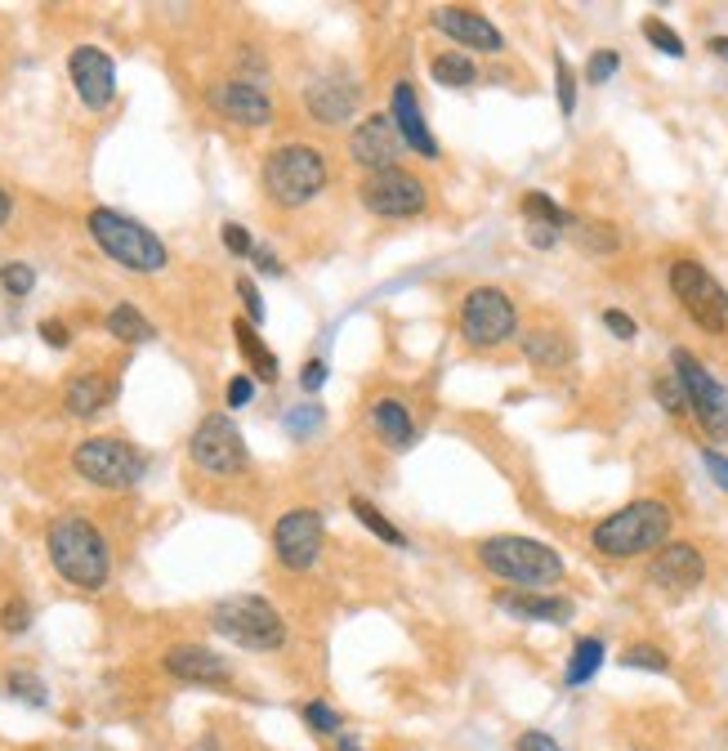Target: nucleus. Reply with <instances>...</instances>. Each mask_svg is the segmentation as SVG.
Returning a JSON list of instances; mask_svg holds the SVG:
<instances>
[{
	"label": "nucleus",
	"mask_w": 728,
	"mask_h": 751,
	"mask_svg": "<svg viewBox=\"0 0 728 751\" xmlns=\"http://www.w3.org/2000/svg\"><path fill=\"white\" fill-rule=\"evenodd\" d=\"M45 551L54 573L76 591H103L112 577V551L107 536L85 514H59L45 528Z\"/></svg>",
	"instance_id": "f257e3e1"
},
{
	"label": "nucleus",
	"mask_w": 728,
	"mask_h": 751,
	"mask_svg": "<svg viewBox=\"0 0 728 751\" xmlns=\"http://www.w3.org/2000/svg\"><path fill=\"white\" fill-rule=\"evenodd\" d=\"M670 505L666 501H631L622 510H613L609 519H599L590 528V546L603 555V560H635V555H648V551H662L666 536H670Z\"/></svg>",
	"instance_id": "f03ea898"
},
{
	"label": "nucleus",
	"mask_w": 728,
	"mask_h": 751,
	"mask_svg": "<svg viewBox=\"0 0 728 751\" xmlns=\"http://www.w3.org/2000/svg\"><path fill=\"white\" fill-rule=\"evenodd\" d=\"M85 229H90L94 247H98L107 260H116L121 269H131V273H162L166 260H170L166 242H162L148 225H139L135 215H126V210L94 206L90 220H85Z\"/></svg>",
	"instance_id": "7ed1b4c3"
},
{
	"label": "nucleus",
	"mask_w": 728,
	"mask_h": 751,
	"mask_svg": "<svg viewBox=\"0 0 728 751\" xmlns=\"http://www.w3.org/2000/svg\"><path fill=\"white\" fill-rule=\"evenodd\" d=\"M210 630L223 635L237 649L278 654L287 644V617L264 595H228L210 604Z\"/></svg>",
	"instance_id": "20e7f679"
},
{
	"label": "nucleus",
	"mask_w": 728,
	"mask_h": 751,
	"mask_svg": "<svg viewBox=\"0 0 728 751\" xmlns=\"http://www.w3.org/2000/svg\"><path fill=\"white\" fill-rule=\"evenodd\" d=\"M478 564L497 573L501 582H514V586H554L563 577V555L545 542H532V536H488L478 542Z\"/></svg>",
	"instance_id": "39448f33"
},
{
	"label": "nucleus",
	"mask_w": 728,
	"mask_h": 751,
	"mask_svg": "<svg viewBox=\"0 0 728 751\" xmlns=\"http://www.w3.org/2000/svg\"><path fill=\"white\" fill-rule=\"evenodd\" d=\"M331 170H326V157L309 144H282L264 157V192L273 206L282 210H300L309 206L322 188H326Z\"/></svg>",
	"instance_id": "423d86ee"
},
{
	"label": "nucleus",
	"mask_w": 728,
	"mask_h": 751,
	"mask_svg": "<svg viewBox=\"0 0 728 751\" xmlns=\"http://www.w3.org/2000/svg\"><path fill=\"white\" fill-rule=\"evenodd\" d=\"M72 470L94 483V488H107V492H121V488H135L148 470L144 452L126 439H112V435H94V439H81L72 448Z\"/></svg>",
	"instance_id": "0eeeda50"
},
{
	"label": "nucleus",
	"mask_w": 728,
	"mask_h": 751,
	"mask_svg": "<svg viewBox=\"0 0 728 751\" xmlns=\"http://www.w3.org/2000/svg\"><path fill=\"white\" fill-rule=\"evenodd\" d=\"M519 332V309L501 286H474L460 300V336L474 350H492Z\"/></svg>",
	"instance_id": "6e6552de"
},
{
	"label": "nucleus",
	"mask_w": 728,
	"mask_h": 751,
	"mask_svg": "<svg viewBox=\"0 0 728 751\" xmlns=\"http://www.w3.org/2000/svg\"><path fill=\"white\" fill-rule=\"evenodd\" d=\"M670 291L684 304V313L697 322L701 332L719 336L728 327V291L715 282V273L697 260H675L670 264Z\"/></svg>",
	"instance_id": "1a4fd4ad"
},
{
	"label": "nucleus",
	"mask_w": 728,
	"mask_h": 751,
	"mask_svg": "<svg viewBox=\"0 0 728 751\" xmlns=\"http://www.w3.org/2000/svg\"><path fill=\"white\" fill-rule=\"evenodd\" d=\"M670 372H675V380L684 385L688 416L706 429L710 439H728V394H724V385H719L688 350H670Z\"/></svg>",
	"instance_id": "9d476101"
},
{
	"label": "nucleus",
	"mask_w": 728,
	"mask_h": 751,
	"mask_svg": "<svg viewBox=\"0 0 728 751\" xmlns=\"http://www.w3.org/2000/svg\"><path fill=\"white\" fill-rule=\"evenodd\" d=\"M188 457L193 466H201L206 474H237L251 466V452H247V439L241 429L232 425L228 411H210L188 439Z\"/></svg>",
	"instance_id": "9b49d317"
},
{
	"label": "nucleus",
	"mask_w": 728,
	"mask_h": 751,
	"mask_svg": "<svg viewBox=\"0 0 728 751\" xmlns=\"http://www.w3.org/2000/svg\"><path fill=\"white\" fill-rule=\"evenodd\" d=\"M357 197L372 215H381V220H416V215L429 206V188L412 170H398V166L372 170L367 179H362Z\"/></svg>",
	"instance_id": "f8f14e48"
},
{
	"label": "nucleus",
	"mask_w": 728,
	"mask_h": 751,
	"mask_svg": "<svg viewBox=\"0 0 728 751\" xmlns=\"http://www.w3.org/2000/svg\"><path fill=\"white\" fill-rule=\"evenodd\" d=\"M326 542V519L313 505H295L273 523V555L287 573H309Z\"/></svg>",
	"instance_id": "ddd939ff"
},
{
	"label": "nucleus",
	"mask_w": 728,
	"mask_h": 751,
	"mask_svg": "<svg viewBox=\"0 0 728 751\" xmlns=\"http://www.w3.org/2000/svg\"><path fill=\"white\" fill-rule=\"evenodd\" d=\"M206 103L223 122L247 126V131H260L273 122V98L256 81H215V85H206Z\"/></svg>",
	"instance_id": "4468645a"
},
{
	"label": "nucleus",
	"mask_w": 728,
	"mask_h": 751,
	"mask_svg": "<svg viewBox=\"0 0 728 751\" xmlns=\"http://www.w3.org/2000/svg\"><path fill=\"white\" fill-rule=\"evenodd\" d=\"M67 72H72V85H76V94H81V103L90 107V113L112 107V98H116V63H112L107 50L76 45L67 54Z\"/></svg>",
	"instance_id": "2eb2a0df"
},
{
	"label": "nucleus",
	"mask_w": 728,
	"mask_h": 751,
	"mask_svg": "<svg viewBox=\"0 0 728 751\" xmlns=\"http://www.w3.org/2000/svg\"><path fill=\"white\" fill-rule=\"evenodd\" d=\"M398 153H403V135H398V126H394V117L389 113H376V117H367L362 126H353V135H349V157L362 166V170H389L394 161H398Z\"/></svg>",
	"instance_id": "dca6fc26"
},
{
	"label": "nucleus",
	"mask_w": 728,
	"mask_h": 751,
	"mask_svg": "<svg viewBox=\"0 0 728 751\" xmlns=\"http://www.w3.org/2000/svg\"><path fill=\"white\" fill-rule=\"evenodd\" d=\"M701 577H706V560H701V551L688 546V542H666V546L657 551L653 569H648V582H653L657 591H666V595H688V591L701 586Z\"/></svg>",
	"instance_id": "f3484780"
},
{
	"label": "nucleus",
	"mask_w": 728,
	"mask_h": 751,
	"mask_svg": "<svg viewBox=\"0 0 728 751\" xmlns=\"http://www.w3.org/2000/svg\"><path fill=\"white\" fill-rule=\"evenodd\" d=\"M304 103H309V113H313L322 126H340V122H349V117L357 113L362 90H357V81H353L349 72H322L318 81H309Z\"/></svg>",
	"instance_id": "a211bd4d"
},
{
	"label": "nucleus",
	"mask_w": 728,
	"mask_h": 751,
	"mask_svg": "<svg viewBox=\"0 0 728 751\" xmlns=\"http://www.w3.org/2000/svg\"><path fill=\"white\" fill-rule=\"evenodd\" d=\"M434 28H438L451 45H469V50H482V54H501V50H506L501 28H497L488 14L469 10V6H447V10H438V14H434Z\"/></svg>",
	"instance_id": "6ab92c4d"
},
{
	"label": "nucleus",
	"mask_w": 728,
	"mask_h": 751,
	"mask_svg": "<svg viewBox=\"0 0 728 751\" xmlns=\"http://www.w3.org/2000/svg\"><path fill=\"white\" fill-rule=\"evenodd\" d=\"M162 671L184 685H228L232 680L228 663L215 649H206V644H170L162 654Z\"/></svg>",
	"instance_id": "aec40b11"
},
{
	"label": "nucleus",
	"mask_w": 728,
	"mask_h": 751,
	"mask_svg": "<svg viewBox=\"0 0 728 751\" xmlns=\"http://www.w3.org/2000/svg\"><path fill=\"white\" fill-rule=\"evenodd\" d=\"M389 117H394V126H398V135H403V144L407 148H416L420 157H438V139L429 135V126H425V113H420V103H416V90H412V81H398L394 85V107H389Z\"/></svg>",
	"instance_id": "412c9836"
},
{
	"label": "nucleus",
	"mask_w": 728,
	"mask_h": 751,
	"mask_svg": "<svg viewBox=\"0 0 728 751\" xmlns=\"http://www.w3.org/2000/svg\"><path fill=\"white\" fill-rule=\"evenodd\" d=\"M497 604H501V613H510V617L550 622V626H563V622H572V613H576L572 599H563V595H541V591H501Z\"/></svg>",
	"instance_id": "4be33fe9"
},
{
	"label": "nucleus",
	"mask_w": 728,
	"mask_h": 751,
	"mask_svg": "<svg viewBox=\"0 0 728 751\" xmlns=\"http://www.w3.org/2000/svg\"><path fill=\"white\" fill-rule=\"evenodd\" d=\"M112 398H116V380L103 376V372H76V376L67 380V389H63V407H67L76 420L98 416Z\"/></svg>",
	"instance_id": "5701e85b"
},
{
	"label": "nucleus",
	"mask_w": 728,
	"mask_h": 751,
	"mask_svg": "<svg viewBox=\"0 0 728 751\" xmlns=\"http://www.w3.org/2000/svg\"><path fill=\"white\" fill-rule=\"evenodd\" d=\"M372 425H376V435H381L394 452H407V448L416 444V420H412L407 403H398V398L372 403Z\"/></svg>",
	"instance_id": "b1692460"
},
{
	"label": "nucleus",
	"mask_w": 728,
	"mask_h": 751,
	"mask_svg": "<svg viewBox=\"0 0 728 751\" xmlns=\"http://www.w3.org/2000/svg\"><path fill=\"white\" fill-rule=\"evenodd\" d=\"M232 336H237V350H241V358H247V367H251V376L256 380H264V385H273L278 376H282V367H278V354L260 341V332L251 327L247 317H237L232 322Z\"/></svg>",
	"instance_id": "393cba45"
},
{
	"label": "nucleus",
	"mask_w": 728,
	"mask_h": 751,
	"mask_svg": "<svg viewBox=\"0 0 728 751\" xmlns=\"http://www.w3.org/2000/svg\"><path fill=\"white\" fill-rule=\"evenodd\" d=\"M103 327H107L116 341H126V345H148V341H157V327L139 313V304H131V300L112 304L107 317H103Z\"/></svg>",
	"instance_id": "a878e982"
},
{
	"label": "nucleus",
	"mask_w": 728,
	"mask_h": 751,
	"mask_svg": "<svg viewBox=\"0 0 728 751\" xmlns=\"http://www.w3.org/2000/svg\"><path fill=\"white\" fill-rule=\"evenodd\" d=\"M523 354H528V363H532V367L554 372V367H568L572 345H568L559 332H528V336H523Z\"/></svg>",
	"instance_id": "bb28decb"
},
{
	"label": "nucleus",
	"mask_w": 728,
	"mask_h": 751,
	"mask_svg": "<svg viewBox=\"0 0 728 751\" xmlns=\"http://www.w3.org/2000/svg\"><path fill=\"white\" fill-rule=\"evenodd\" d=\"M599 667H603V639L585 635V639H576V649H572V658H568V671H563V680L576 689V685L594 680V671H599Z\"/></svg>",
	"instance_id": "cd10ccee"
},
{
	"label": "nucleus",
	"mask_w": 728,
	"mask_h": 751,
	"mask_svg": "<svg viewBox=\"0 0 728 751\" xmlns=\"http://www.w3.org/2000/svg\"><path fill=\"white\" fill-rule=\"evenodd\" d=\"M349 510H353V514L362 519V528H367L372 536H381V542H385V546H407V536H403V528H394V523H389V519L381 514V505H372L367 497H353V501H349Z\"/></svg>",
	"instance_id": "c85d7f7f"
},
{
	"label": "nucleus",
	"mask_w": 728,
	"mask_h": 751,
	"mask_svg": "<svg viewBox=\"0 0 728 751\" xmlns=\"http://www.w3.org/2000/svg\"><path fill=\"white\" fill-rule=\"evenodd\" d=\"M429 76H434L438 85L465 90V85H474V81H478V67H474L465 54H434V63H429Z\"/></svg>",
	"instance_id": "c756f323"
},
{
	"label": "nucleus",
	"mask_w": 728,
	"mask_h": 751,
	"mask_svg": "<svg viewBox=\"0 0 728 751\" xmlns=\"http://www.w3.org/2000/svg\"><path fill=\"white\" fill-rule=\"evenodd\" d=\"M523 215H528L532 225H541V229H568L572 225V215L554 197H545V192H523Z\"/></svg>",
	"instance_id": "7c9ffc66"
},
{
	"label": "nucleus",
	"mask_w": 728,
	"mask_h": 751,
	"mask_svg": "<svg viewBox=\"0 0 728 751\" xmlns=\"http://www.w3.org/2000/svg\"><path fill=\"white\" fill-rule=\"evenodd\" d=\"M622 667H635V671L666 676V671H670V658L657 649V644H631V649L622 654Z\"/></svg>",
	"instance_id": "2f4dec72"
},
{
	"label": "nucleus",
	"mask_w": 728,
	"mask_h": 751,
	"mask_svg": "<svg viewBox=\"0 0 728 751\" xmlns=\"http://www.w3.org/2000/svg\"><path fill=\"white\" fill-rule=\"evenodd\" d=\"M0 286H6V295L23 300V295H32V286H37V269L23 264V260H6V264H0Z\"/></svg>",
	"instance_id": "473e14b6"
},
{
	"label": "nucleus",
	"mask_w": 728,
	"mask_h": 751,
	"mask_svg": "<svg viewBox=\"0 0 728 751\" xmlns=\"http://www.w3.org/2000/svg\"><path fill=\"white\" fill-rule=\"evenodd\" d=\"M576 242H581L590 255H613V251L622 247V233H617L613 225H581Z\"/></svg>",
	"instance_id": "72a5a7b5"
},
{
	"label": "nucleus",
	"mask_w": 728,
	"mask_h": 751,
	"mask_svg": "<svg viewBox=\"0 0 728 751\" xmlns=\"http://www.w3.org/2000/svg\"><path fill=\"white\" fill-rule=\"evenodd\" d=\"M644 41H648L653 50L670 54V59H684V41H679V32H675V28H666L662 19H644Z\"/></svg>",
	"instance_id": "f704fd0d"
},
{
	"label": "nucleus",
	"mask_w": 728,
	"mask_h": 751,
	"mask_svg": "<svg viewBox=\"0 0 728 751\" xmlns=\"http://www.w3.org/2000/svg\"><path fill=\"white\" fill-rule=\"evenodd\" d=\"M6 693H10V698H23V702H32V707H45V698H50L45 685H41L32 671H10V676H6Z\"/></svg>",
	"instance_id": "c9c22d12"
},
{
	"label": "nucleus",
	"mask_w": 728,
	"mask_h": 751,
	"mask_svg": "<svg viewBox=\"0 0 728 751\" xmlns=\"http://www.w3.org/2000/svg\"><path fill=\"white\" fill-rule=\"evenodd\" d=\"M304 724H309L313 733H322V738H340V733H344L340 711H331L326 702H309V707H304Z\"/></svg>",
	"instance_id": "e433bc0d"
},
{
	"label": "nucleus",
	"mask_w": 728,
	"mask_h": 751,
	"mask_svg": "<svg viewBox=\"0 0 728 751\" xmlns=\"http://www.w3.org/2000/svg\"><path fill=\"white\" fill-rule=\"evenodd\" d=\"M554 94H559L563 117H572V113H576V76H572V67H568L563 54H554Z\"/></svg>",
	"instance_id": "4c0bfd02"
},
{
	"label": "nucleus",
	"mask_w": 728,
	"mask_h": 751,
	"mask_svg": "<svg viewBox=\"0 0 728 751\" xmlns=\"http://www.w3.org/2000/svg\"><path fill=\"white\" fill-rule=\"evenodd\" d=\"M653 398H657V403H662L670 416H684V411H688V398H684V385L675 380V372L653 380Z\"/></svg>",
	"instance_id": "58836bf2"
},
{
	"label": "nucleus",
	"mask_w": 728,
	"mask_h": 751,
	"mask_svg": "<svg viewBox=\"0 0 728 751\" xmlns=\"http://www.w3.org/2000/svg\"><path fill=\"white\" fill-rule=\"evenodd\" d=\"M617 67H622V54H617V50H594L590 63H585V81H590V85H603V81L617 76Z\"/></svg>",
	"instance_id": "ea45409f"
},
{
	"label": "nucleus",
	"mask_w": 728,
	"mask_h": 751,
	"mask_svg": "<svg viewBox=\"0 0 728 751\" xmlns=\"http://www.w3.org/2000/svg\"><path fill=\"white\" fill-rule=\"evenodd\" d=\"M287 429L295 439H309L313 429H322V407L318 403H309V407H291L287 411Z\"/></svg>",
	"instance_id": "a19ab883"
},
{
	"label": "nucleus",
	"mask_w": 728,
	"mask_h": 751,
	"mask_svg": "<svg viewBox=\"0 0 728 751\" xmlns=\"http://www.w3.org/2000/svg\"><path fill=\"white\" fill-rule=\"evenodd\" d=\"M237 300H241V309H247L251 327H260V322H264V295H260V286L251 278H237Z\"/></svg>",
	"instance_id": "79ce46f5"
},
{
	"label": "nucleus",
	"mask_w": 728,
	"mask_h": 751,
	"mask_svg": "<svg viewBox=\"0 0 728 751\" xmlns=\"http://www.w3.org/2000/svg\"><path fill=\"white\" fill-rule=\"evenodd\" d=\"M28 626H32V608L23 599H10L6 608H0V630L6 635H23Z\"/></svg>",
	"instance_id": "37998d69"
},
{
	"label": "nucleus",
	"mask_w": 728,
	"mask_h": 751,
	"mask_svg": "<svg viewBox=\"0 0 728 751\" xmlns=\"http://www.w3.org/2000/svg\"><path fill=\"white\" fill-rule=\"evenodd\" d=\"M219 242H223L232 255H256V242H251V233L241 229V225H232V220L219 229Z\"/></svg>",
	"instance_id": "c03bdc74"
},
{
	"label": "nucleus",
	"mask_w": 728,
	"mask_h": 751,
	"mask_svg": "<svg viewBox=\"0 0 728 751\" xmlns=\"http://www.w3.org/2000/svg\"><path fill=\"white\" fill-rule=\"evenodd\" d=\"M603 327H609L617 341H635V336H639L635 317H631V313H622V309H603Z\"/></svg>",
	"instance_id": "a18cd8bd"
},
{
	"label": "nucleus",
	"mask_w": 728,
	"mask_h": 751,
	"mask_svg": "<svg viewBox=\"0 0 728 751\" xmlns=\"http://www.w3.org/2000/svg\"><path fill=\"white\" fill-rule=\"evenodd\" d=\"M251 398H256V380H251V376H232V380H228V389H223V403H228L232 411H237V407H247Z\"/></svg>",
	"instance_id": "49530a36"
},
{
	"label": "nucleus",
	"mask_w": 728,
	"mask_h": 751,
	"mask_svg": "<svg viewBox=\"0 0 728 751\" xmlns=\"http://www.w3.org/2000/svg\"><path fill=\"white\" fill-rule=\"evenodd\" d=\"M41 341H45L50 350H67V345H72L67 322H59V317H45V322H41Z\"/></svg>",
	"instance_id": "de8ad7c7"
},
{
	"label": "nucleus",
	"mask_w": 728,
	"mask_h": 751,
	"mask_svg": "<svg viewBox=\"0 0 728 751\" xmlns=\"http://www.w3.org/2000/svg\"><path fill=\"white\" fill-rule=\"evenodd\" d=\"M322 385H326V363H322V358L304 363V367H300V389H304V394H318Z\"/></svg>",
	"instance_id": "09e8293b"
},
{
	"label": "nucleus",
	"mask_w": 728,
	"mask_h": 751,
	"mask_svg": "<svg viewBox=\"0 0 728 751\" xmlns=\"http://www.w3.org/2000/svg\"><path fill=\"white\" fill-rule=\"evenodd\" d=\"M701 461H706V470H710V479L728 492V457H719L715 448H701Z\"/></svg>",
	"instance_id": "8fccbe9b"
},
{
	"label": "nucleus",
	"mask_w": 728,
	"mask_h": 751,
	"mask_svg": "<svg viewBox=\"0 0 728 751\" xmlns=\"http://www.w3.org/2000/svg\"><path fill=\"white\" fill-rule=\"evenodd\" d=\"M519 751H563L550 733H541V729H528V733H519Z\"/></svg>",
	"instance_id": "3c124183"
},
{
	"label": "nucleus",
	"mask_w": 728,
	"mask_h": 751,
	"mask_svg": "<svg viewBox=\"0 0 728 751\" xmlns=\"http://www.w3.org/2000/svg\"><path fill=\"white\" fill-rule=\"evenodd\" d=\"M528 242H532L537 251H550V247L559 242V229H541V225H532V233H528Z\"/></svg>",
	"instance_id": "603ef678"
},
{
	"label": "nucleus",
	"mask_w": 728,
	"mask_h": 751,
	"mask_svg": "<svg viewBox=\"0 0 728 751\" xmlns=\"http://www.w3.org/2000/svg\"><path fill=\"white\" fill-rule=\"evenodd\" d=\"M251 260H256V264H260V269H264L269 278H282V260H278L273 251H264V247H256V255H251Z\"/></svg>",
	"instance_id": "864d4df0"
},
{
	"label": "nucleus",
	"mask_w": 728,
	"mask_h": 751,
	"mask_svg": "<svg viewBox=\"0 0 728 751\" xmlns=\"http://www.w3.org/2000/svg\"><path fill=\"white\" fill-rule=\"evenodd\" d=\"M710 54L728 63V36H710Z\"/></svg>",
	"instance_id": "5fc2aeb1"
},
{
	"label": "nucleus",
	"mask_w": 728,
	"mask_h": 751,
	"mask_svg": "<svg viewBox=\"0 0 728 751\" xmlns=\"http://www.w3.org/2000/svg\"><path fill=\"white\" fill-rule=\"evenodd\" d=\"M10 210H14V197H10L6 188H0V225H6V220H10Z\"/></svg>",
	"instance_id": "6e6d98bb"
},
{
	"label": "nucleus",
	"mask_w": 728,
	"mask_h": 751,
	"mask_svg": "<svg viewBox=\"0 0 728 751\" xmlns=\"http://www.w3.org/2000/svg\"><path fill=\"white\" fill-rule=\"evenodd\" d=\"M335 751H362V747L353 742V733H340V738H335Z\"/></svg>",
	"instance_id": "4d7b16f0"
},
{
	"label": "nucleus",
	"mask_w": 728,
	"mask_h": 751,
	"mask_svg": "<svg viewBox=\"0 0 728 751\" xmlns=\"http://www.w3.org/2000/svg\"><path fill=\"white\" fill-rule=\"evenodd\" d=\"M188 751H223V747H219V742H215V738H197V742H193V747H188Z\"/></svg>",
	"instance_id": "13d9d810"
}]
</instances>
